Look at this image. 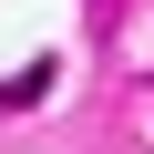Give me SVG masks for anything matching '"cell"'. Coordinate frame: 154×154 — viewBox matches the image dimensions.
Wrapping results in <instances>:
<instances>
[{
    "mask_svg": "<svg viewBox=\"0 0 154 154\" xmlns=\"http://www.w3.org/2000/svg\"><path fill=\"white\" fill-rule=\"evenodd\" d=\"M41 93H51V62H21V72H11V82H0V113H31Z\"/></svg>",
    "mask_w": 154,
    "mask_h": 154,
    "instance_id": "cell-1",
    "label": "cell"
}]
</instances>
